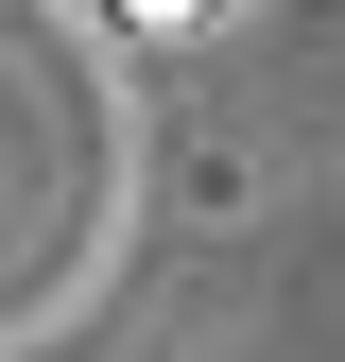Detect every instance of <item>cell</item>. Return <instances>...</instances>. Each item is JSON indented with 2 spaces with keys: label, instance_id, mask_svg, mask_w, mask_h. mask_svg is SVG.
Here are the masks:
<instances>
[{
  "label": "cell",
  "instance_id": "6da1fadb",
  "mask_svg": "<svg viewBox=\"0 0 345 362\" xmlns=\"http://www.w3.org/2000/svg\"><path fill=\"white\" fill-rule=\"evenodd\" d=\"M121 18H139V35H190V18H225V0H121Z\"/></svg>",
  "mask_w": 345,
  "mask_h": 362
}]
</instances>
